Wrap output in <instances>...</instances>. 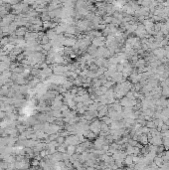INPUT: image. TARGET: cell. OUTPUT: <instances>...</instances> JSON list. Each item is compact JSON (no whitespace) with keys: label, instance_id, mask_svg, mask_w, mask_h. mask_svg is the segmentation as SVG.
Here are the masks:
<instances>
[{"label":"cell","instance_id":"cell-1","mask_svg":"<svg viewBox=\"0 0 169 170\" xmlns=\"http://www.w3.org/2000/svg\"><path fill=\"white\" fill-rule=\"evenodd\" d=\"M90 130H91L94 134L101 132L102 131V124H101V122H99L98 120L94 121V122H93V124L91 125V127H90Z\"/></svg>","mask_w":169,"mask_h":170},{"label":"cell","instance_id":"cell-7","mask_svg":"<svg viewBox=\"0 0 169 170\" xmlns=\"http://www.w3.org/2000/svg\"><path fill=\"white\" fill-rule=\"evenodd\" d=\"M136 34L138 36H140V37H143L144 35H146V30H145V28H144V26L141 25V26H137V29H136Z\"/></svg>","mask_w":169,"mask_h":170},{"label":"cell","instance_id":"cell-2","mask_svg":"<svg viewBox=\"0 0 169 170\" xmlns=\"http://www.w3.org/2000/svg\"><path fill=\"white\" fill-rule=\"evenodd\" d=\"M150 143L152 145H154V146H159V145H161L163 143L162 139H161V136L160 135H154V136H152V138L150 139Z\"/></svg>","mask_w":169,"mask_h":170},{"label":"cell","instance_id":"cell-10","mask_svg":"<svg viewBox=\"0 0 169 170\" xmlns=\"http://www.w3.org/2000/svg\"><path fill=\"white\" fill-rule=\"evenodd\" d=\"M162 94H164V95H167V94H169V87L168 86H165V87L163 88Z\"/></svg>","mask_w":169,"mask_h":170},{"label":"cell","instance_id":"cell-4","mask_svg":"<svg viewBox=\"0 0 169 170\" xmlns=\"http://www.w3.org/2000/svg\"><path fill=\"white\" fill-rule=\"evenodd\" d=\"M124 165H126L127 167H130V166H132L133 165V156L132 155H126V157L124 158Z\"/></svg>","mask_w":169,"mask_h":170},{"label":"cell","instance_id":"cell-9","mask_svg":"<svg viewBox=\"0 0 169 170\" xmlns=\"http://www.w3.org/2000/svg\"><path fill=\"white\" fill-rule=\"evenodd\" d=\"M64 43L66 45H69V46H73V45L76 44V40L75 39H72V38H70V39H65L64 40Z\"/></svg>","mask_w":169,"mask_h":170},{"label":"cell","instance_id":"cell-6","mask_svg":"<svg viewBox=\"0 0 169 170\" xmlns=\"http://www.w3.org/2000/svg\"><path fill=\"white\" fill-rule=\"evenodd\" d=\"M89 26V21H79L78 22V28L81 30V31H85Z\"/></svg>","mask_w":169,"mask_h":170},{"label":"cell","instance_id":"cell-11","mask_svg":"<svg viewBox=\"0 0 169 170\" xmlns=\"http://www.w3.org/2000/svg\"><path fill=\"white\" fill-rule=\"evenodd\" d=\"M103 120H104V123H105V124H107V123H111V122H112V120H111L110 117H107V116L103 117Z\"/></svg>","mask_w":169,"mask_h":170},{"label":"cell","instance_id":"cell-5","mask_svg":"<svg viewBox=\"0 0 169 170\" xmlns=\"http://www.w3.org/2000/svg\"><path fill=\"white\" fill-rule=\"evenodd\" d=\"M154 54L156 55L157 58H163V57L166 56V51L163 48H158V49H156L154 51Z\"/></svg>","mask_w":169,"mask_h":170},{"label":"cell","instance_id":"cell-8","mask_svg":"<svg viewBox=\"0 0 169 170\" xmlns=\"http://www.w3.org/2000/svg\"><path fill=\"white\" fill-rule=\"evenodd\" d=\"M76 146H73V145H69V147L67 148V151H68V154L70 155V156H73L74 154H75V152H76Z\"/></svg>","mask_w":169,"mask_h":170},{"label":"cell","instance_id":"cell-3","mask_svg":"<svg viewBox=\"0 0 169 170\" xmlns=\"http://www.w3.org/2000/svg\"><path fill=\"white\" fill-rule=\"evenodd\" d=\"M104 43V37L94 38V40H93V45L95 47H101V46H103Z\"/></svg>","mask_w":169,"mask_h":170},{"label":"cell","instance_id":"cell-12","mask_svg":"<svg viewBox=\"0 0 169 170\" xmlns=\"http://www.w3.org/2000/svg\"><path fill=\"white\" fill-rule=\"evenodd\" d=\"M144 60H139L138 62H137V67H140V68H142L143 66H144Z\"/></svg>","mask_w":169,"mask_h":170}]
</instances>
